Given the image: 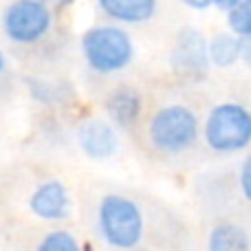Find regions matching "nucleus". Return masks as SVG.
<instances>
[{"mask_svg":"<svg viewBox=\"0 0 251 251\" xmlns=\"http://www.w3.org/2000/svg\"><path fill=\"white\" fill-rule=\"evenodd\" d=\"M2 26L11 42H38L51 29V11L40 0H16L4 9Z\"/></svg>","mask_w":251,"mask_h":251,"instance_id":"5","label":"nucleus"},{"mask_svg":"<svg viewBox=\"0 0 251 251\" xmlns=\"http://www.w3.org/2000/svg\"><path fill=\"white\" fill-rule=\"evenodd\" d=\"M40 2H44V0H40Z\"/></svg>","mask_w":251,"mask_h":251,"instance_id":"21","label":"nucleus"},{"mask_svg":"<svg viewBox=\"0 0 251 251\" xmlns=\"http://www.w3.org/2000/svg\"><path fill=\"white\" fill-rule=\"evenodd\" d=\"M29 207L38 218L62 221V218L69 216V209H71L69 192H66V187L60 181H47L31 194Z\"/></svg>","mask_w":251,"mask_h":251,"instance_id":"8","label":"nucleus"},{"mask_svg":"<svg viewBox=\"0 0 251 251\" xmlns=\"http://www.w3.org/2000/svg\"><path fill=\"white\" fill-rule=\"evenodd\" d=\"M199 119L187 106L172 104L156 110L150 119V139L159 150L178 154L196 143Z\"/></svg>","mask_w":251,"mask_h":251,"instance_id":"4","label":"nucleus"},{"mask_svg":"<svg viewBox=\"0 0 251 251\" xmlns=\"http://www.w3.org/2000/svg\"><path fill=\"white\" fill-rule=\"evenodd\" d=\"M108 117L119 128H130L141 115V97L132 88H119L106 101Z\"/></svg>","mask_w":251,"mask_h":251,"instance_id":"10","label":"nucleus"},{"mask_svg":"<svg viewBox=\"0 0 251 251\" xmlns=\"http://www.w3.org/2000/svg\"><path fill=\"white\" fill-rule=\"evenodd\" d=\"M2 66H4V60H2V53H0V73H2Z\"/></svg>","mask_w":251,"mask_h":251,"instance_id":"20","label":"nucleus"},{"mask_svg":"<svg viewBox=\"0 0 251 251\" xmlns=\"http://www.w3.org/2000/svg\"><path fill=\"white\" fill-rule=\"evenodd\" d=\"M207 251H251L247 229L236 223H221L209 231Z\"/></svg>","mask_w":251,"mask_h":251,"instance_id":"11","label":"nucleus"},{"mask_svg":"<svg viewBox=\"0 0 251 251\" xmlns=\"http://www.w3.org/2000/svg\"><path fill=\"white\" fill-rule=\"evenodd\" d=\"M77 141L84 154L97 161L110 159L119 148L115 128L110 124L101 122V119H91V122L82 124V128L77 132Z\"/></svg>","mask_w":251,"mask_h":251,"instance_id":"7","label":"nucleus"},{"mask_svg":"<svg viewBox=\"0 0 251 251\" xmlns=\"http://www.w3.org/2000/svg\"><path fill=\"white\" fill-rule=\"evenodd\" d=\"M181 2H185L190 9H199V11H203V9H209L212 4H216V0H181Z\"/></svg>","mask_w":251,"mask_h":251,"instance_id":"17","label":"nucleus"},{"mask_svg":"<svg viewBox=\"0 0 251 251\" xmlns=\"http://www.w3.org/2000/svg\"><path fill=\"white\" fill-rule=\"evenodd\" d=\"M108 18L126 25H139L154 16L156 0H97Z\"/></svg>","mask_w":251,"mask_h":251,"instance_id":"9","label":"nucleus"},{"mask_svg":"<svg viewBox=\"0 0 251 251\" xmlns=\"http://www.w3.org/2000/svg\"><path fill=\"white\" fill-rule=\"evenodd\" d=\"M240 2H243V0H216V7H218V9H223V11H227V13H229L231 9H236Z\"/></svg>","mask_w":251,"mask_h":251,"instance_id":"18","label":"nucleus"},{"mask_svg":"<svg viewBox=\"0 0 251 251\" xmlns=\"http://www.w3.org/2000/svg\"><path fill=\"white\" fill-rule=\"evenodd\" d=\"M203 134L205 143L223 154L245 150L251 143V110L234 101L214 106L207 115Z\"/></svg>","mask_w":251,"mask_h":251,"instance_id":"3","label":"nucleus"},{"mask_svg":"<svg viewBox=\"0 0 251 251\" xmlns=\"http://www.w3.org/2000/svg\"><path fill=\"white\" fill-rule=\"evenodd\" d=\"M170 62H172V69L176 71L178 77L199 82V79H203L207 75L209 64H212V60H209V42L199 29L185 26L176 35Z\"/></svg>","mask_w":251,"mask_h":251,"instance_id":"6","label":"nucleus"},{"mask_svg":"<svg viewBox=\"0 0 251 251\" xmlns=\"http://www.w3.org/2000/svg\"><path fill=\"white\" fill-rule=\"evenodd\" d=\"M209 60L214 66H227L236 64L240 60V35L236 33H218L209 40Z\"/></svg>","mask_w":251,"mask_h":251,"instance_id":"12","label":"nucleus"},{"mask_svg":"<svg viewBox=\"0 0 251 251\" xmlns=\"http://www.w3.org/2000/svg\"><path fill=\"white\" fill-rule=\"evenodd\" d=\"M97 225L104 240L115 249H134L143 236V214L134 201L119 194L101 199Z\"/></svg>","mask_w":251,"mask_h":251,"instance_id":"1","label":"nucleus"},{"mask_svg":"<svg viewBox=\"0 0 251 251\" xmlns=\"http://www.w3.org/2000/svg\"><path fill=\"white\" fill-rule=\"evenodd\" d=\"M82 53L93 71L108 75L130 64L134 47L124 29L113 25H101L93 26L82 35Z\"/></svg>","mask_w":251,"mask_h":251,"instance_id":"2","label":"nucleus"},{"mask_svg":"<svg viewBox=\"0 0 251 251\" xmlns=\"http://www.w3.org/2000/svg\"><path fill=\"white\" fill-rule=\"evenodd\" d=\"M240 190H243V196L251 203V159H247L243 163V170H240Z\"/></svg>","mask_w":251,"mask_h":251,"instance_id":"15","label":"nucleus"},{"mask_svg":"<svg viewBox=\"0 0 251 251\" xmlns=\"http://www.w3.org/2000/svg\"><path fill=\"white\" fill-rule=\"evenodd\" d=\"M240 60L251 66V33L240 35Z\"/></svg>","mask_w":251,"mask_h":251,"instance_id":"16","label":"nucleus"},{"mask_svg":"<svg viewBox=\"0 0 251 251\" xmlns=\"http://www.w3.org/2000/svg\"><path fill=\"white\" fill-rule=\"evenodd\" d=\"M38 251H82V249H79L77 240H75L69 231L57 229V231H51V234L44 236Z\"/></svg>","mask_w":251,"mask_h":251,"instance_id":"14","label":"nucleus"},{"mask_svg":"<svg viewBox=\"0 0 251 251\" xmlns=\"http://www.w3.org/2000/svg\"><path fill=\"white\" fill-rule=\"evenodd\" d=\"M57 2H60V7H69V4H73L75 0H57Z\"/></svg>","mask_w":251,"mask_h":251,"instance_id":"19","label":"nucleus"},{"mask_svg":"<svg viewBox=\"0 0 251 251\" xmlns=\"http://www.w3.org/2000/svg\"><path fill=\"white\" fill-rule=\"evenodd\" d=\"M227 22H229L231 33L236 35L251 33V0H243L236 9H231L227 13Z\"/></svg>","mask_w":251,"mask_h":251,"instance_id":"13","label":"nucleus"}]
</instances>
